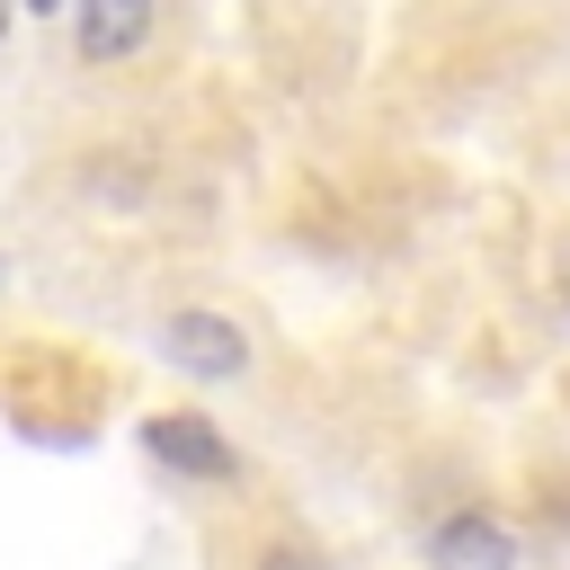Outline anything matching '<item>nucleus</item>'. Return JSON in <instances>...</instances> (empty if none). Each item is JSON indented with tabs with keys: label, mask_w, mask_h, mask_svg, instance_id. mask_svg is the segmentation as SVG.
<instances>
[{
	"label": "nucleus",
	"mask_w": 570,
	"mask_h": 570,
	"mask_svg": "<svg viewBox=\"0 0 570 570\" xmlns=\"http://www.w3.org/2000/svg\"><path fill=\"white\" fill-rule=\"evenodd\" d=\"M36 9H62V0H36Z\"/></svg>",
	"instance_id": "nucleus-7"
},
{
	"label": "nucleus",
	"mask_w": 570,
	"mask_h": 570,
	"mask_svg": "<svg viewBox=\"0 0 570 570\" xmlns=\"http://www.w3.org/2000/svg\"><path fill=\"white\" fill-rule=\"evenodd\" d=\"M160 347H169V365H187L196 383H232V374L249 365V338H240V321H223V312H169V321H160Z\"/></svg>",
	"instance_id": "nucleus-1"
},
{
	"label": "nucleus",
	"mask_w": 570,
	"mask_h": 570,
	"mask_svg": "<svg viewBox=\"0 0 570 570\" xmlns=\"http://www.w3.org/2000/svg\"><path fill=\"white\" fill-rule=\"evenodd\" d=\"M9 9H18V0H0V45H9Z\"/></svg>",
	"instance_id": "nucleus-6"
},
{
	"label": "nucleus",
	"mask_w": 570,
	"mask_h": 570,
	"mask_svg": "<svg viewBox=\"0 0 570 570\" xmlns=\"http://www.w3.org/2000/svg\"><path fill=\"white\" fill-rule=\"evenodd\" d=\"M160 0H71V53L80 62H134L151 45Z\"/></svg>",
	"instance_id": "nucleus-2"
},
{
	"label": "nucleus",
	"mask_w": 570,
	"mask_h": 570,
	"mask_svg": "<svg viewBox=\"0 0 570 570\" xmlns=\"http://www.w3.org/2000/svg\"><path fill=\"white\" fill-rule=\"evenodd\" d=\"M258 570H321V561H312V552H285V543H276V552H267Z\"/></svg>",
	"instance_id": "nucleus-5"
},
{
	"label": "nucleus",
	"mask_w": 570,
	"mask_h": 570,
	"mask_svg": "<svg viewBox=\"0 0 570 570\" xmlns=\"http://www.w3.org/2000/svg\"><path fill=\"white\" fill-rule=\"evenodd\" d=\"M142 445L169 463V472H196V481H232L240 472V454L214 436V419H196V410H160V419H142Z\"/></svg>",
	"instance_id": "nucleus-3"
},
{
	"label": "nucleus",
	"mask_w": 570,
	"mask_h": 570,
	"mask_svg": "<svg viewBox=\"0 0 570 570\" xmlns=\"http://www.w3.org/2000/svg\"><path fill=\"white\" fill-rule=\"evenodd\" d=\"M428 561L436 570H517V534L481 508H454L445 525H428Z\"/></svg>",
	"instance_id": "nucleus-4"
}]
</instances>
